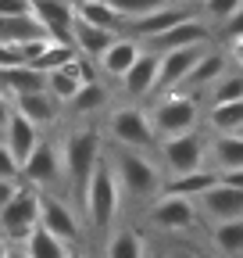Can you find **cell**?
I'll list each match as a JSON object with an SVG mask.
<instances>
[{
    "instance_id": "45",
    "label": "cell",
    "mask_w": 243,
    "mask_h": 258,
    "mask_svg": "<svg viewBox=\"0 0 243 258\" xmlns=\"http://www.w3.org/2000/svg\"><path fill=\"white\" fill-rule=\"evenodd\" d=\"M143 258H165V251H158V247H150V244H147V254H143Z\"/></svg>"
},
{
    "instance_id": "33",
    "label": "cell",
    "mask_w": 243,
    "mask_h": 258,
    "mask_svg": "<svg viewBox=\"0 0 243 258\" xmlns=\"http://www.w3.org/2000/svg\"><path fill=\"white\" fill-rule=\"evenodd\" d=\"M79 86H82V83H79L75 76H68L65 69H61V72H50V76H47V93L54 97V101H57L61 108H68V101H72V97L79 93Z\"/></svg>"
},
{
    "instance_id": "11",
    "label": "cell",
    "mask_w": 243,
    "mask_h": 258,
    "mask_svg": "<svg viewBox=\"0 0 243 258\" xmlns=\"http://www.w3.org/2000/svg\"><path fill=\"white\" fill-rule=\"evenodd\" d=\"M147 222L154 226V230H165V233H182V230H193L200 219H197L193 201H182V198H168V194H161V198H154V201L147 205Z\"/></svg>"
},
{
    "instance_id": "2",
    "label": "cell",
    "mask_w": 243,
    "mask_h": 258,
    "mask_svg": "<svg viewBox=\"0 0 243 258\" xmlns=\"http://www.w3.org/2000/svg\"><path fill=\"white\" fill-rule=\"evenodd\" d=\"M61 147V169H65V186L72 190V198L82 201V194L89 186V176H93V169L100 165V158H104V137H100V129L97 125H75L68 129L65 137L57 140Z\"/></svg>"
},
{
    "instance_id": "19",
    "label": "cell",
    "mask_w": 243,
    "mask_h": 258,
    "mask_svg": "<svg viewBox=\"0 0 243 258\" xmlns=\"http://www.w3.org/2000/svg\"><path fill=\"white\" fill-rule=\"evenodd\" d=\"M211 172H236L243 169V137H207V161Z\"/></svg>"
},
{
    "instance_id": "1",
    "label": "cell",
    "mask_w": 243,
    "mask_h": 258,
    "mask_svg": "<svg viewBox=\"0 0 243 258\" xmlns=\"http://www.w3.org/2000/svg\"><path fill=\"white\" fill-rule=\"evenodd\" d=\"M104 158L114 172V183L122 190V198H129L136 205H150L161 198L165 190V172L158 165V158H150V151H129V147H104Z\"/></svg>"
},
{
    "instance_id": "12",
    "label": "cell",
    "mask_w": 243,
    "mask_h": 258,
    "mask_svg": "<svg viewBox=\"0 0 243 258\" xmlns=\"http://www.w3.org/2000/svg\"><path fill=\"white\" fill-rule=\"evenodd\" d=\"M197 208V219L218 226V222H232V219H243V190H232L225 183H215L207 194L193 201Z\"/></svg>"
},
{
    "instance_id": "14",
    "label": "cell",
    "mask_w": 243,
    "mask_h": 258,
    "mask_svg": "<svg viewBox=\"0 0 243 258\" xmlns=\"http://www.w3.org/2000/svg\"><path fill=\"white\" fill-rule=\"evenodd\" d=\"M33 18L40 22V29L50 36V43H68L72 47L75 8L68 4V0H33Z\"/></svg>"
},
{
    "instance_id": "21",
    "label": "cell",
    "mask_w": 243,
    "mask_h": 258,
    "mask_svg": "<svg viewBox=\"0 0 243 258\" xmlns=\"http://www.w3.org/2000/svg\"><path fill=\"white\" fill-rule=\"evenodd\" d=\"M43 90H47V76L29 69V64L0 72V93H4L8 101H18V97H29V93H43Z\"/></svg>"
},
{
    "instance_id": "13",
    "label": "cell",
    "mask_w": 243,
    "mask_h": 258,
    "mask_svg": "<svg viewBox=\"0 0 243 258\" xmlns=\"http://www.w3.org/2000/svg\"><path fill=\"white\" fill-rule=\"evenodd\" d=\"M211 43H200V47H186V50H172V54H161L158 57V83H154V93L165 97V93H175L186 76L193 72V64L204 57Z\"/></svg>"
},
{
    "instance_id": "34",
    "label": "cell",
    "mask_w": 243,
    "mask_h": 258,
    "mask_svg": "<svg viewBox=\"0 0 243 258\" xmlns=\"http://www.w3.org/2000/svg\"><path fill=\"white\" fill-rule=\"evenodd\" d=\"M239 4H243V0H200L197 8H200V18H204L207 25H222Z\"/></svg>"
},
{
    "instance_id": "35",
    "label": "cell",
    "mask_w": 243,
    "mask_h": 258,
    "mask_svg": "<svg viewBox=\"0 0 243 258\" xmlns=\"http://www.w3.org/2000/svg\"><path fill=\"white\" fill-rule=\"evenodd\" d=\"M218 29H222V40H225V43H239V40H243V4H239Z\"/></svg>"
},
{
    "instance_id": "31",
    "label": "cell",
    "mask_w": 243,
    "mask_h": 258,
    "mask_svg": "<svg viewBox=\"0 0 243 258\" xmlns=\"http://www.w3.org/2000/svg\"><path fill=\"white\" fill-rule=\"evenodd\" d=\"M75 57V47H68V43H50L29 69H36V72H43V76H50V72H61L65 64Z\"/></svg>"
},
{
    "instance_id": "50",
    "label": "cell",
    "mask_w": 243,
    "mask_h": 258,
    "mask_svg": "<svg viewBox=\"0 0 243 258\" xmlns=\"http://www.w3.org/2000/svg\"><path fill=\"white\" fill-rule=\"evenodd\" d=\"M68 4H72V8H75V4H79V0H68Z\"/></svg>"
},
{
    "instance_id": "39",
    "label": "cell",
    "mask_w": 243,
    "mask_h": 258,
    "mask_svg": "<svg viewBox=\"0 0 243 258\" xmlns=\"http://www.w3.org/2000/svg\"><path fill=\"white\" fill-rule=\"evenodd\" d=\"M18 186H22V179H0V208L18 194Z\"/></svg>"
},
{
    "instance_id": "7",
    "label": "cell",
    "mask_w": 243,
    "mask_h": 258,
    "mask_svg": "<svg viewBox=\"0 0 243 258\" xmlns=\"http://www.w3.org/2000/svg\"><path fill=\"white\" fill-rule=\"evenodd\" d=\"M40 226V190L18 186V194L0 208V237L4 244H25V237Z\"/></svg>"
},
{
    "instance_id": "29",
    "label": "cell",
    "mask_w": 243,
    "mask_h": 258,
    "mask_svg": "<svg viewBox=\"0 0 243 258\" xmlns=\"http://www.w3.org/2000/svg\"><path fill=\"white\" fill-rule=\"evenodd\" d=\"M22 251H25V258H68V247L61 244V240H54L47 230H36L25 237V244H18Z\"/></svg>"
},
{
    "instance_id": "40",
    "label": "cell",
    "mask_w": 243,
    "mask_h": 258,
    "mask_svg": "<svg viewBox=\"0 0 243 258\" xmlns=\"http://www.w3.org/2000/svg\"><path fill=\"white\" fill-rule=\"evenodd\" d=\"M218 183H225V186H232V190H243V169H236V172H218Z\"/></svg>"
},
{
    "instance_id": "23",
    "label": "cell",
    "mask_w": 243,
    "mask_h": 258,
    "mask_svg": "<svg viewBox=\"0 0 243 258\" xmlns=\"http://www.w3.org/2000/svg\"><path fill=\"white\" fill-rule=\"evenodd\" d=\"M218 183V172H211V169H197L190 176H175V179H165V190L168 198H182V201H197L200 194H207L211 186Z\"/></svg>"
},
{
    "instance_id": "37",
    "label": "cell",
    "mask_w": 243,
    "mask_h": 258,
    "mask_svg": "<svg viewBox=\"0 0 243 258\" xmlns=\"http://www.w3.org/2000/svg\"><path fill=\"white\" fill-rule=\"evenodd\" d=\"M22 54L15 43H0V72H8V69H22Z\"/></svg>"
},
{
    "instance_id": "5",
    "label": "cell",
    "mask_w": 243,
    "mask_h": 258,
    "mask_svg": "<svg viewBox=\"0 0 243 258\" xmlns=\"http://www.w3.org/2000/svg\"><path fill=\"white\" fill-rule=\"evenodd\" d=\"M158 151V165L165 172V179H175V176H190L197 169H207V137L200 129L193 133H182V137H168V140H158L154 144Z\"/></svg>"
},
{
    "instance_id": "43",
    "label": "cell",
    "mask_w": 243,
    "mask_h": 258,
    "mask_svg": "<svg viewBox=\"0 0 243 258\" xmlns=\"http://www.w3.org/2000/svg\"><path fill=\"white\" fill-rule=\"evenodd\" d=\"M165 4H175V8H193V4H200V0H165Z\"/></svg>"
},
{
    "instance_id": "32",
    "label": "cell",
    "mask_w": 243,
    "mask_h": 258,
    "mask_svg": "<svg viewBox=\"0 0 243 258\" xmlns=\"http://www.w3.org/2000/svg\"><path fill=\"white\" fill-rule=\"evenodd\" d=\"M104 4H107L122 22H136V18L158 11V8H168L165 0H104Z\"/></svg>"
},
{
    "instance_id": "25",
    "label": "cell",
    "mask_w": 243,
    "mask_h": 258,
    "mask_svg": "<svg viewBox=\"0 0 243 258\" xmlns=\"http://www.w3.org/2000/svg\"><path fill=\"white\" fill-rule=\"evenodd\" d=\"M107 86L100 83V79H93V83H82L79 86V93L68 101V111L75 115V118H93V115H100L104 108H107Z\"/></svg>"
},
{
    "instance_id": "24",
    "label": "cell",
    "mask_w": 243,
    "mask_h": 258,
    "mask_svg": "<svg viewBox=\"0 0 243 258\" xmlns=\"http://www.w3.org/2000/svg\"><path fill=\"white\" fill-rule=\"evenodd\" d=\"M211 254L218 258H243V219L211 226Z\"/></svg>"
},
{
    "instance_id": "47",
    "label": "cell",
    "mask_w": 243,
    "mask_h": 258,
    "mask_svg": "<svg viewBox=\"0 0 243 258\" xmlns=\"http://www.w3.org/2000/svg\"><path fill=\"white\" fill-rule=\"evenodd\" d=\"M8 247H11V244H4V240H0V258H8Z\"/></svg>"
},
{
    "instance_id": "48",
    "label": "cell",
    "mask_w": 243,
    "mask_h": 258,
    "mask_svg": "<svg viewBox=\"0 0 243 258\" xmlns=\"http://www.w3.org/2000/svg\"><path fill=\"white\" fill-rule=\"evenodd\" d=\"M193 258H218V254H211V251H200V254H193Z\"/></svg>"
},
{
    "instance_id": "26",
    "label": "cell",
    "mask_w": 243,
    "mask_h": 258,
    "mask_svg": "<svg viewBox=\"0 0 243 258\" xmlns=\"http://www.w3.org/2000/svg\"><path fill=\"white\" fill-rule=\"evenodd\" d=\"M75 18L93 25V29H104V32H114V36H122V29H126V22H122L104 0H79L75 4Z\"/></svg>"
},
{
    "instance_id": "9",
    "label": "cell",
    "mask_w": 243,
    "mask_h": 258,
    "mask_svg": "<svg viewBox=\"0 0 243 258\" xmlns=\"http://www.w3.org/2000/svg\"><path fill=\"white\" fill-rule=\"evenodd\" d=\"M40 230H47L65 247L82 240V226H79L75 212L68 208L65 198H57V194H40Z\"/></svg>"
},
{
    "instance_id": "18",
    "label": "cell",
    "mask_w": 243,
    "mask_h": 258,
    "mask_svg": "<svg viewBox=\"0 0 243 258\" xmlns=\"http://www.w3.org/2000/svg\"><path fill=\"white\" fill-rule=\"evenodd\" d=\"M143 54V47L136 43V40H129V36H118L93 64H97V76H107V79H122L133 64H136V57Z\"/></svg>"
},
{
    "instance_id": "27",
    "label": "cell",
    "mask_w": 243,
    "mask_h": 258,
    "mask_svg": "<svg viewBox=\"0 0 243 258\" xmlns=\"http://www.w3.org/2000/svg\"><path fill=\"white\" fill-rule=\"evenodd\" d=\"M207 129L215 137H232L243 129V101H232V104H211L207 115H204Z\"/></svg>"
},
{
    "instance_id": "16",
    "label": "cell",
    "mask_w": 243,
    "mask_h": 258,
    "mask_svg": "<svg viewBox=\"0 0 243 258\" xmlns=\"http://www.w3.org/2000/svg\"><path fill=\"white\" fill-rule=\"evenodd\" d=\"M40 140H43V137H40V129L11 108V118H8V125H4V147H8L11 158L18 161V169L29 161V154L40 147Z\"/></svg>"
},
{
    "instance_id": "46",
    "label": "cell",
    "mask_w": 243,
    "mask_h": 258,
    "mask_svg": "<svg viewBox=\"0 0 243 258\" xmlns=\"http://www.w3.org/2000/svg\"><path fill=\"white\" fill-rule=\"evenodd\" d=\"M165 258H193V254H186V251H172V254H165Z\"/></svg>"
},
{
    "instance_id": "44",
    "label": "cell",
    "mask_w": 243,
    "mask_h": 258,
    "mask_svg": "<svg viewBox=\"0 0 243 258\" xmlns=\"http://www.w3.org/2000/svg\"><path fill=\"white\" fill-rule=\"evenodd\" d=\"M8 258H25V251H22L18 244H11V247H8Z\"/></svg>"
},
{
    "instance_id": "10",
    "label": "cell",
    "mask_w": 243,
    "mask_h": 258,
    "mask_svg": "<svg viewBox=\"0 0 243 258\" xmlns=\"http://www.w3.org/2000/svg\"><path fill=\"white\" fill-rule=\"evenodd\" d=\"M200 43H211V25H207L200 15H190L186 22L172 25L168 32H161V36L147 40V43H140V47L161 57V54H172V50H186V47H200Z\"/></svg>"
},
{
    "instance_id": "17",
    "label": "cell",
    "mask_w": 243,
    "mask_h": 258,
    "mask_svg": "<svg viewBox=\"0 0 243 258\" xmlns=\"http://www.w3.org/2000/svg\"><path fill=\"white\" fill-rule=\"evenodd\" d=\"M118 83H122V93L129 97V104L150 97V93H154V83H158V54L143 50V54L136 57V64H133V69L122 76Z\"/></svg>"
},
{
    "instance_id": "4",
    "label": "cell",
    "mask_w": 243,
    "mask_h": 258,
    "mask_svg": "<svg viewBox=\"0 0 243 258\" xmlns=\"http://www.w3.org/2000/svg\"><path fill=\"white\" fill-rule=\"evenodd\" d=\"M150 125H154V137L168 140V137H182V133H193L197 122H200V101L193 93H165L154 101V108L147 111Z\"/></svg>"
},
{
    "instance_id": "28",
    "label": "cell",
    "mask_w": 243,
    "mask_h": 258,
    "mask_svg": "<svg viewBox=\"0 0 243 258\" xmlns=\"http://www.w3.org/2000/svg\"><path fill=\"white\" fill-rule=\"evenodd\" d=\"M143 254H147V240L136 226H122L104 244V258H143Z\"/></svg>"
},
{
    "instance_id": "6",
    "label": "cell",
    "mask_w": 243,
    "mask_h": 258,
    "mask_svg": "<svg viewBox=\"0 0 243 258\" xmlns=\"http://www.w3.org/2000/svg\"><path fill=\"white\" fill-rule=\"evenodd\" d=\"M107 137L114 140V147H129V151H150L158 144L154 125H150L147 108L140 104H118L107 115Z\"/></svg>"
},
{
    "instance_id": "36",
    "label": "cell",
    "mask_w": 243,
    "mask_h": 258,
    "mask_svg": "<svg viewBox=\"0 0 243 258\" xmlns=\"http://www.w3.org/2000/svg\"><path fill=\"white\" fill-rule=\"evenodd\" d=\"M33 15V0H0V18H25Z\"/></svg>"
},
{
    "instance_id": "42",
    "label": "cell",
    "mask_w": 243,
    "mask_h": 258,
    "mask_svg": "<svg viewBox=\"0 0 243 258\" xmlns=\"http://www.w3.org/2000/svg\"><path fill=\"white\" fill-rule=\"evenodd\" d=\"M8 118H11V101H8L4 93H0V129L8 125Z\"/></svg>"
},
{
    "instance_id": "3",
    "label": "cell",
    "mask_w": 243,
    "mask_h": 258,
    "mask_svg": "<svg viewBox=\"0 0 243 258\" xmlns=\"http://www.w3.org/2000/svg\"><path fill=\"white\" fill-rule=\"evenodd\" d=\"M82 208H86V222L93 233H107L118 212H122V190L114 183V172L107 165V158H100V165L89 176V186L82 194Z\"/></svg>"
},
{
    "instance_id": "15",
    "label": "cell",
    "mask_w": 243,
    "mask_h": 258,
    "mask_svg": "<svg viewBox=\"0 0 243 258\" xmlns=\"http://www.w3.org/2000/svg\"><path fill=\"white\" fill-rule=\"evenodd\" d=\"M229 72V54L225 50H215V47H207L204 50V57L193 64V72L186 76V83L179 86V93H200V90H211L222 76Z\"/></svg>"
},
{
    "instance_id": "49",
    "label": "cell",
    "mask_w": 243,
    "mask_h": 258,
    "mask_svg": "<svg viewBox=\"0 0 243 258\" xmlns=\"http://www.w3.org/2000/svg\"><path fill=\"white\" fill-rule=\"evenodd\" d=\"M68 258H89V254H82V251H68Z\"/></svg>"
},
{
    "instance_id": "22",
    "label": "cell",
    "mask_w": 243,
    "mask_h": 258,
    "mask_svg": "<svg viewBox=\"0 0 243 258\" xmlns=\"http://www.w3.org/2000/svg\"><path fill=\"white\" fill-rule=\"evenodd\" d=\"M118 36L114 32H104V29H93V25H86V22H72V47H75V54L79 57H86V61H97L111 43H114Z\"/></svg>"
},
{
    "instance_id": "41",
    "label": "cell",
    "mask_w": 243,
    "mask_h": 258,
    "mask_svg": "<svg viewBox=\"0 0 243 258\" xmlns=\"http://www.w3.org/2000/svg\"><path fill=\"white\" fill-rule=\"evenodd\" d=\"M225 54H229V61L236 64V72H243V40H239V43H229Z\"/></svg>"
},
{
    "instance_id": "38",
    "label": "cell",
    "mask_w": 243,
    "mask_h": 258,
    "mask_svg": "<svg viewBox=\"0 0 243 258\" xmlns=\"http://www.w3.org/2000/svg\"><path fill=\"white\" fill-rule=\"evenodd\" d=\"M0 179H18V161L11 158V151L0 140Z\"/></svg>"
},
{
    "instance_id": "51",
    "label": "cell",
    "mask_w": 243,
    "mask_h": 258,
    "mask_svg": "<svg viewBox=\"0 0 243 258\" xmlns=\"http://www.w3.org/2000/svg\"><path fill=\"white\" fill-rule=\"evenodd\" d=\"M239 137H243V129H239Z\"/></svg>"
},
{
    "instance_id": "8",
    "label": "cell",
    "mask_w": 243,
    "mask_h": 258,
    "mask_svg": "<svg viewBox=\"0 0 243 258\" xmlns=\"http://www.w3.org/2000/svg\"><path fill=\"white\" fill-rule=\"evenodd\" d=\"M18 179L40 194H54L57 183H65V169H61V147L57 140H40V147L29 154V161L18 169Z\"/></svg>"
},
{
    "instance_id": "20",
    "label": "cell",
    "mask_w": 243,
    "mask_h": 258,
    "mask_svg": "<svg viewBox=\"0 0 243 258\" xmlns=\"http://www.w3.org/2000/svg\"><path fill=\"white\" fill-rule=\"evenodd\" d=\"M11 108L22 115V118H29L36 129H47V125H54L57 118H61V104L54 101V97L43 90V93H29V97H18V101H11Z\"/></svg>"
},
{
    "instance_id": "30",
    "label": "cell",
    "mask_w": 243,
    "mask_h": 258,
    "mask_svg": "<svg viewBox=\"0 0 243 258\" xmlns=\"http://www.w3.org/2000/svg\"><path fill=\"white\" fill-rule=\"evenodd\" d=\"M207 101H211V104H232V101H243V72L229 69L215 86L207 90Z\"/></svg>"
}]
</instances>
